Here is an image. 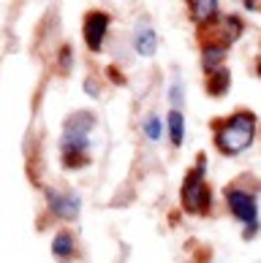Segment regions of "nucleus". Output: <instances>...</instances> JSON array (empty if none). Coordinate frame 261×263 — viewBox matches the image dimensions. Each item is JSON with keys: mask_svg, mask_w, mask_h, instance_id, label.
<instances>
[{"mask_svg": "<svg viewBox=\"0 0 261 263\" xmlns=\"http://www.w3.org/2000/svg\"><path fill=\"white\" fill-rule=\"evenodd\" d=\"M226 203H229L231 214H234L239 222L248 226L245 239H250L258 231V203H256V196L248 193V190H242V187H229L226 190Z\"/></svg>", "mask_w": 261, "mask_h": 263, "instance_id": "39448f33", "label": "nucleus"}, {"mask_svg": "<svg viewBox=\"0 0 261 263\" xmlns=\"http://www.w3.org/2000/svg\"><path fill=\"white\" fill-rule=\"evenodd\" d=\"M242 30H245V25L237 14H229L220 19L215 16L210 25L199 27V41L201 46H223V49H229V44H234L242 35Z\"/></svg>", "mask_w": 261, "mask_h": 263, "instance_id": "7ed1b4c3", "label": "nucleus"}, {"mask_svg": "<svg viewBox=\"0 0 261 263\" xmlns=\"http://www.w3.org/2000/svg\"><path fill=\"white\" fill-rule=\"evenodd\" d=\"M229 87H231V73H229V68L220 65L218 71L207 73V92L212 95V98H223V95L229 92Z\"/></svg>", "mask_w": 261, "mask_h": 263, "instance_id": "1a4fd4ad", "label": "nucleus"}, {"mask_svg": "<svg viewBox=\"0 0 261 263\" xmlns=\"http://www.w3.org/2000/svg\"><path fill=\"white\" fill-rule=\"evenodd\" d=\"M258 76H261V60H258Z\"/></svg>", "mask_w": 261, "mask_h": 263, "instance_id": "a211bd4d", "label": "nucleus"}, {"mask_svg": "<svg viewBox=\"0 0 261 263\" xmlns=\"http://www.w3.org/2000/svg\"><path fill=\"white\" fill-rule=\"evenodd\" d=\"M109 14L106 11H87L84 14V27H82V35H84V44L90 52H101L103 46V38L106 30H109Z\"/></svg>", "mask_w": 261, "mask_h": 263, "instance_id": "423d86ee", "label": "nucleus"}, {"mask_svg": "<svg viewBox=\"0 0 261 263\" xmlns=\"http://www.w3.org/2000/svg\"><path fill=\"white\" fill-rule=\"evenodd\" d=\"M106 73H109V79H112L114 84H125V76L117 71V65H109V71H106Z\"/></svg>", "mask_w": 261, "mask_h": 263, "instance_id": "dca6fc26", "label": "nucleus"}, {"mask_svg": "<svg viewBox=\"0 0 261 263\" xmlns=\"http://www.w3.org/2000/svg\"><path fill=\"white\" fill-rule=\"evenodd\" d=\"M256 136V114L234 111L223 122H215V147L223 155H239L253 144Z\"/></svg>", "mask_w": 261, "mask_h": 263, "instance_id": "f03ea898", "label": "nucleus"}, {"mask_svg": "<svg viewBox=\"0 0 261 263\" xmlns=\"http://www.w3.org/2000/svg\"><path fill=\"white\" fill-rule=\"evenodd\" d=\"M229 49H223V46H201V68H204L207 73L218 71L220 63H223Z\"/></svg>", "mask_w": 261, "mask_h": 263, "instance_id": "f8f14e48", "label": "nucleus"}, {"mask_svg": "<svg viewBox=\"0 0 261 263\" xmlns=\"http://www.w3.org/2000/svg\"><path fill=\"white\" fill-rule=\"evenodd\" d=\"M71 60H74L71 44H63V46H60V57H57V65H60V71H68V68H71Z\"/></svg>", "mask_w": 261, "mask_h": 263, "instance_id": "2eb2a0df", "label": "nucleus"}, {"mask_svg": "<svg viewBox=\"0 0 261 263\" xmlns=\"http://www.w3.org/2000/svg\"><path fill=\"white\" fill-rule=\"evenodd\" d=\"M95 125V114L93 111H74L65 117L63 122V141H60V152H63V165L65 168H84L90 163V130Z\"/></svg>", "mask_w": 261, "mask_h": 263, "instance_id": "f257e3e1", "label": "nucleus"}, {"mask_svg": "<svg viewBox=\"0 0 261 263\" xmlns=\"http://www.w3.org/2000/svg\"><path fill=\"white\" fill-rule=\"evenodd\" d=\"M74 250H76V241H74V236L68 231H60L55 236V241H52V255L55 258H60V260H68L71 255H74Z\"/></svg>", "mask_w": 261, "mask_h": 263, "instance_id": "9b49d317", "label": "nucleus"}, {"mask_svg": "<svg viewBox=\"0 0 261 263\" xmlns=\"http://www.w3.org/2000/svg\"><path fill=\"white\" fill-rule=\"evenodd\" d=\"M185 3H188V11L193 16V22L199 27L210 25L212 19L218 16V0H185Z\"/></svg>", "mask_w": 261, "mask_h": 263, "instance_id": "6e6552de", "label": "nucleus"}, {"mask_svg": "<svg viewBox=\"0 0 261 263\" xmlns=\"http://www.w3.org/2000/svg\"><path fill=\"white\" fill-rule=\"evenodd\" d=\"M84 92L93 95V98H98V84H95L93 79H87V82H84Z\"/></svg>", "mask_w": 261, "mask_h": 263, "instance_id": "f3484780", "label": "nucleus"}, {"mask_svg": "<svg viewBox=\"0 0 261 263\" xmlns=\"http://www.w3.org/2000/svg\"><path fill=\"white\" fill-rule=\"evenodd\" d=\"M144 136H147L150 141H158L161 136H163V128H161L158 114H150V117H147V122H144Z\"/></svg>", "mask_w": 261, "mask_h": 263, "instance_id": "4468645a", "label": "nucleus"}, {"mask_svg": "<svg viewBox=\"0 0 261 263\" xmlns=\"http://www.w3.org/2000/svg\"><path fill=\"white\" fill-rule=\"evenodd\" d=\"M46 203H49V212L57 220H76L82 209L76 193H60L55 187H46Z\"/></svg>", "mask_w": 261, "mask_h": 263, "instance_id": "0eeeda50", "label": "nucleus"}, {"mask_svg": "<svg viewBox=\"0 0 261 263\" xmlns=\"http://www.w3.org/2000/svg\"><path fill=\"white\" fill-rule=\"evenodd\" d=\"M133 46H136V52H139L142 57H152V54H155V49H158V35H155V30H152V27H147V25H142L139 30H136V38H133Z\"/></svg>", "mask_w": 261, "mask_h": 263, "instance_id": "9d476101", "label": "nucleus"}, {"mask_svg": "<svg viewBox=\"0 0 261 263\" xmlns=\"http://www.w3.org/2000/svg\"><path fill=\"white\" fill-rule=\"evenodd\" d=\"M180 201H182V209L188 214H207L212 206V193L204 182V171L193 168L185 174V182H182V190H180Z\"/></svg>", "mask_w": 261, "mask_h": 263, "instance_id": "20e7f679", "label": "nucleus"}, {"mask_svg": "<svg viewBox=\"0 0 261 263\" xmlns=\"http://www.w3.org/2000/svg\"><path fill=\"white\" fill-rule=\"evenodd\" d=\"M169 139L174 147H182V141H185V117L180 109L169 111Z\"/></svg>", "mask_w": 261, "mask_h": 263, "instance_id": "ddd939ff", "label": "nucleus"}]
</instances>
